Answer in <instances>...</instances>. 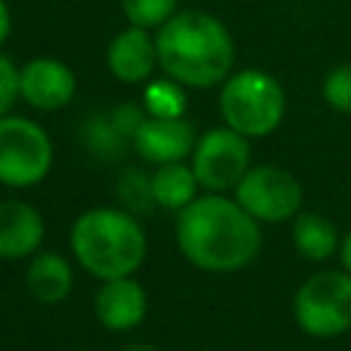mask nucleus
<instances>
[{
    "instance_id": "15",
    "label": "nucleus",
    "mask_w": 351,
    "mask_h": 351,
    "mask_svg": "<svg viewBox=\"0 0 351 351\" xmlns=\"http://www.w3.org/2000/svg\"><path fill=\"white\" fill-rule=\"evenodd\" d=\"M291 239H293V247L299 250V255L307 261H315V263L329 261L340 247V236H337V228L332 225V219H326L324 214H315V211H299L293 217Z\"/></svg>"
},
{
    "instance_id": "10",
    "label": "nucleus",
    "mask_w": 351,
    "mask_h": 351,
    "mask_svg": "<svg viewBox=\"0 0 351 351\" xmlns=\"http://www.w3.org/2000/svg\"><path fill=\"white\" fill-rule=\"evenodd\" d=\"M195 126L181 115V118H143L137 132L132 134L134 151L151 162V165H173L184 162L195 151Z\"/></svg>"
},
{
    "instance_id": "8",
    "label": "nucleus",
    "mask_w": 351,
    "mask_h": 351,
    "mask_svg": "<svg viewBox=\"0 0 351 351\" xmlns=\"http://www.w3.org/2000/svg\"><path fill=\"white\" fill-rule=\"evenodd\" d=\"M233 192V200L258 222H288L302 208V184L277 165L250 167Z\"/></svg>"
},
{
    "instance_id": "5",
    "label": "nucleus",
    "mask_w": 351,
    "mask_h": 351,
    "mask_svg": "<svg viewBox=\"0 0 351 351\" xmlns=\"http://www.w3.org/2000/svg\"><path fill=\"white\" fill-rule=\"evenodd\" d=\"M293 318L310 337H337L351 329V274L340 269L310 274L293 296Z\"/></svg>"
},
{
    "instance_id": "11",
    "label": "nucleus",
    "mask_w": 351,
    "mask_h": 351,
    "mask_svg": "<svg viewBox=\"0 0 351 351\" xmlns=\"http://www.w3.org/2000/svg\"><path fill=\"white\" fill-rule=\"evenodd\" d=\"M159 66L156 55V38L145 27L129 25L121 33L112 36L107 44V69L118 82L137 85L151 77V71Z\"/></svg>"
},
{
    "instance_id": "21",
    "label": "nucleus",
    "mask_w": 351,
    "mask_h": 351,
    "mask_svg": "<svg viewBox=\"0 0 351 351\" xmlns=\"http://www.w3.org/2000/svg\"><path fill=\"white\" fill-rule=\"evenodd\" d=\"M19 99V69L16 63L0 52V118L11 115Z\"/></svg>"
},
{
    "instance_id": "13",
    "label": "nucleus",
    "mask_w": 351,
    "mask_h": 351,
    "mask_svg": "<svg viewBox=\"0 0 351 351\" xmlns=\"http://www.w3.org/2000/svg\"><path fill=\"white\" fill-rule=\"evenodd\" d=\"M44 217L36 206L5 197L0 200V258L22 261L33 258L44 241Z\"/></svg>"
},
{
    "instance_id": "6",
    "label": "nucleus",
    "mask_w": 351,
    "mask_h": 351,
    "mask_svg": "<svg viewBox=\"0 0 351 351\" xmlns=\"http://www.w3.org/2000/svg\"><path fill=\"white\" fill-rule=\"evenodd\" d=\"M55 162L49 134L25 115L0 118V184L27 189L41 184Z\"/></svg>"
},
{
    "instance_id": "17",
    "label": "nucleus",
    "mask_w": 351,
    "mask_h": 351,
    "mask_svg": "<svg viewBox=\"0 0 351 351\" xmlns=\"http://www.w3.org/2000/svg\"><path fill=\"white\" fill-rule=\"evenodd\" d=\"M143 110L151 118H181L184 110H186L184 85L173 82L170 77L159 80V82H151L143 93Z\"/></svg>"
},
{
    "instance_id": "4",
    "label": "nucleus",
    "mask_w": 351,
    "mask_h": 351,
    "mask_svg": "<svg viewBox=\"0 0 351 351\" xmlns=\"http://www.w3.org/2000/svg\"><path fill=\"white\" fill-rule=\"evenodd\" d=\"M219 112L225 126L258 140L269 137L285 115V90L263 69L233 71L219 90Z\"/></svg>"
},
{
    "instance_id": "19",
    "label": "nucleus",
    "mask_w": 351,
    "mask_h": 351,
    "mask_svg": "<svg viewBox=\"0 0 351 351\" xmlns=\"http://www.w3.org/2000/svg\"><path fill=\"white\" fill-rule=\"evenodd\" d=\"M321 93H324V101H326L335 112L351 115V63L335 66V69L324 77Z\"/></svg>"
},
{
    "instance_id": "20",
    "label": "nucleus",
    "mask_w": 351,
    "mask_h": 351,
    "mask_svg": "<svg viewBox=\"0 0 351 351\" xmlns=\"http://www.w3.org/2000/svg\"><path fill=\"white\" fill-rule=\"evenodd\" d=\"M118 195L132 211H151L156 206L151 195V178H145V173H137V170H129L118 181Z\"/></svg>"
},
{
    "instance_id": "7",
    "label": "nucleus",
    "mask_w": 351,
    "mask_h": 351,
    "mask_svg": "<svg viewBox=\"0 0 351 351\" xmlns=\"http://www.w3.org/2000/svg\"><path fill=\"white\" fill-rule=\"evenodd\" d=\"M189 167L206 192L222 195L228 189H236V184L252 167L250 137L233 132L230 126L208 129L206 134L197 137Z\"/></svg>"
},
{
    "instance_id": "1",
    "label": "nucleus",
    "mask_w": 351,
    "mask_h": 351,
    "mask_svg": "<svg viewBox=\"0 0 351 351\" xmlns=\"http://www.w3.org/2000/svg\"><path fill=\"white\" fill-rule=\"evenodd\" d=\"M176 244L192 266L230 274L258 258L261 222L236 200L206 192L176 214Z\"/></svg>"
},
{
    "instance_id": "24",
    "label": "nucleus",
    "mask_w": 351,
    "mask_h": 351,
    "mask_svg": "<svg viewBox=\"0 0 351 351\" xmlns=\"http://www.w3.org/2000/svg\"><path fill=\"white\" fill-rule=\"evenodd\" d=\"M126 351H154V348H148V346H132V348H126Z\"/></svg>"
},
{
    "instance_id": "22",
    "label": "nucleus",
    "mask_w": 351,
    "mask_h": 351,
    "mask_svg": "<svg viewBox=\"0 0 351 351\" xmlns=\"http://www.w3.org/2000/svg\"><path fill=\"white\" fill-rule=\"evenodd\" d=\"M8 36H11V8L5 0H0V47L5 44Z\"/></svg>"
},
{
    "instance_id": "18",
    "label": "nucleus",
    "mask_w": 351,
    "mask_h": 351,
    "mask_svg": "<svg viewBox=\"0 0 351 351\" xmlns=\"http://www.w3.org/2000/svg\"><path fill=\"white\" fill-rule=\"evenodd\" d=\"M178 8V0H121V11L129 19V25L137 27H162Z\"/></svg>"
},
{
    "instance_id": "9",
    "label": "nucleus",
    "mask_w": 351,
    "mask_h": 351,
    "mask_svg": "<svg viewBox=\"0 0 351 351\" xmlns=\"http://www.w3.org/2000/svg\"><path fill=\"white\" fill-rule=\"evenodd\" d=\"M77 93L74 71L58 58H33L19 69V99L41 112L63 110Z\"/></svg>"
},
{
    "instance_id": "14",
    "label": "nucleus",
    "mask_w": 351,
    "mask_h": 351,
    "mask_svg": "<svg viewBox=\"0 0 351 351\" xmlns=\"http://www.w3.org/2000/svg\"><path fill=\"white\" fill-rule=\"evenodd\" d=\"M25 285L30 296L38 299L41 304H58L74 288V269L58 252H38L27 263Z\"/></svg>"
},
{
    "instance_id": "16",
    "label": "nucleus",
    "mask_w": 351,
    "mask_h": 351,
    "mask_svg": "<svg viewBox=\"0 0 351 351\" xmlns=\"http://www.w3.org/2000/svg\"><path fill=\"white\" fill-rule=\"evenodd\" d=\"M197 178L192 173L189 165L184 162H173V165H159L154 173H151V195H154V203L167 208V211H181L186 208L195 197H197Z\"/></svg>"
},
{
    "instance_id": "2",
    "label": "nucleus",
    "mask_w": 351,
    "mask_h": 351,
    "mask_svg": "<svg viewBox=\"0 0 351 351\" xmlns=\"http://www.w3.org/2000/svg\"><path fill=\"white\" fill-rule=\"evenodd\" d=\"M159 69L184 88L222 85L233 74V38L222 19L206 11H178L156 27Z\"/></svg>"
},
{
    "instance_id": "23",
    "label": "nucleus",
    "mask_w": 351,
    "mask_h": 351,
    "mask_svg": "<svg viewBox=\"0 0 351 351\" xmlns=\"http://www.w3.org/2000/svg\"><path fill=\"white\" fill-rule=\"evenodd\" d=\"M337 252H340V263H343V271H348L351 274V230L340 239V247H337Z\"/></svg>"
},
{
    "instance_id": "3",
    "label": "nucleus",
    "mask_w": 351,
    "mask_h": 351,
    "mask_svg": "<svg viewBox=\"0 0 351 351\" xmlns=\"http://www.w3.org/2000/svg\"><path fill=\"white\" fill-rule=\"evenodd\" d=\"M77 263L96 280L132 277L148 252L145 230L132 211L123 208H88L82 211L69 233Z\"/></svg>"
},
{
    "instance_id": "12",
    "label": "nucleus",
    "mask_w": 351,
    "mask_h": 351,
    "mask_svg": "<svg viewBox=\"0 0 351 351\" xmlns=\"http://www.w3.org/2000/svg\"><path fill=\"white\" fill-rule=\"evenodd\" d=\"M93 310L99 324L107 326L110 332H129L143 324L148 310V296L134 277L104 280L101 288L96 291Z\"/></svg>"
}]
</instances>
